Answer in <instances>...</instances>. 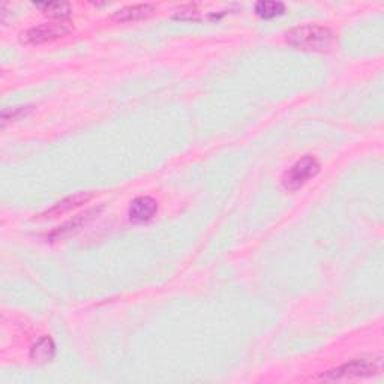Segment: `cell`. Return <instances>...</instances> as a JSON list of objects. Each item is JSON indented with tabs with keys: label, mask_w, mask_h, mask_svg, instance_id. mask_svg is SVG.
<instances>
[{
	"label": "cell",
	"mask_w": 384,
	"mask_h": 384,
	"mask_svg": "<svg viewBox=\"0 0 384 384\" xmlns=\"http://www.w3.org/2000/svg\"><path fill=\"white\" fill-rule=\"evenodd\" d=\"M287 43L302 51L327 53L334 50L336 35L332 29L319 24H305L287 32Z\"/></svg>",
	"instance_id": "6da1fadb"
},
{
	"label": "cell",
	"mask_w": 384,
	"mask_h": 384,
	"mask_svg": "<svg viewBox=\"0 0 384 384\" xmlns=\"http://www.w3.org/2000/svg\"><path fill=\"white\" fill-rule=\"evenodd\" d=\"M383 371V357H357L347 363H344L335 369L327 371L322 375V380L336 381V380H351V378H368L378 375Z\"/></svg>",
	"instance_id": "7a4b0ae2"
},
{
	"label": "cell",
	"mask_w": 384,
	"mask_h": 384,
	"mask_svg": "<svg viewBox=\"0 0 384 384\" xmlns=\"http://www.w3.org/2000/svg\"><path fill=\"white\" fill-rule=\"evenodd\" d=\"M320 173V163L314 156H303L300 160L291 165L282 177V183L285 190L297 191L305 187L311 179H314Z\"/></svg>",
	"instance_id": "3957f363"
},
{
	"label": "cell",
	"mask_w": 384,
	"mask_h": 384,
	"mask_svg": "<svg viewBox=\"0 0 384 384\" xmlns=\"http://www.w3.org/2000/svg\"><path fill=\"white\" fill-rule=\"evenodd\" d=\"M71 32V28L65 21H53V23H44L36 28L29 29L26 33H23L24 43L28 44H45L56 41L59 38H63Z\"/></svg>",
	"instance_id": "277c9868"
},
{
	"label": "cell",
	"mask_w": 384,
	"mask_h": 384,
	"mask_svg": "<svg viewBox=\"0 0 384 384\" xmlns=\"http://www.w3.org/2000/svg\"><path fill=\"white\" fill-rule=\"evenodd\" d=\"M101 210H102V207H95V209H90V210L83 212V214H78V215L72 216L71 219H68L65 224H62L60 227L55 229L47 236L48 242H57V241L65 239V237H70L71 234L77 233L78 230L83 229L87 222H90L95 216H98Z\"/></svg>",
	"instance_id": "5b68a950"
},
{
	"label": "cell",
	"mask_w": 384,
	"mask_h": 384,
	"mask_svg": "<svg viewBox=\"0 0 384 384\" xmlns=\"http://www.w3.org/2000/svg\"><path fill=\"white\" fill-rule=\"evenodd\" d=\"M92 198H94V194L92 192H78L74 195H70L63 198L59 203H56L53 207H50L44 214H41L43 218H56V216H62L65 214H68V212L80 207L86 203H89Z\"/></svg>",
	"instance_id": "8992f818"
},
{
	"label": "cell",
	"mask_w": 384,
	"mask_h": 384,
	"mask_svg": "<svg viewBox=\"0 0 384 384\" xmlns=\"http://www.w3.org/2000/svg\"><path fill=\"white\" fill-rule=\"evenodd\" d=\"M156 12V8L150 4H138V5H131V6H125L122 9L116 11L114 14L111 16L113 21L116 23H136V21H141L152 17Z\"/></svg>",
	"instance_id": "52a82bcc"
},
{
	"label": "cell",
	"mask_w": 384,
	"mask_h": 384,
	"mask_svg": "<svg viewBox=\"0 0 384 384\" xmlns=\"http://www.w3.org/2000/svg\"><path fill=\"white\" fill-rule=\"evenodd\" d=\"M158 212V203L152 197H138L129 206V219L136 224L150 221Z\"/></svg>",
	"instance_id": "ba28073f"
},
{
	"label": "cell",
	"mask_w": 384,
	"mask_h": 384,
	"mask_svg": "<svg viewBox=\"0 0 384 384\" xmlns=\"http://www.w3.org/2000/svg\"><path fill=\"white\" fill-rule=\"evenodd\" d=\"M56 354V346L55 342L50 336H43L39 338L31 349V361L38 363V365H44L51 362L55 359Z\"/></svg>",
	"instance_id": "9c48e42d"
},
{
	"label": "cell",
	"mask_w": 384,
	"mask_h": 384,
	"mask_svg": "<svg viewBox=\"0 0 384 384\" xmlns=\"http://www.w3.org/2000/svg\"><path fill=\"white\" fill-rule=\"evenodd\" d=\"M35 6L41 9L44 14L59 18L60 21L71 16V6L63 2H38L35 4Z\"/></svg>",
	"instance_id": "30bf717a"
},
{
	"label": "cell",
	"mask_w": 384,
	"mask_h": 384,
	"mask_svg": "<svg viewBox=\"0 0 384 384\" xmlns=\"http://www.w3.org/2000/svg\"><path fill=\"white\" fill-rule=\"evenodd\" d=\"M257 16L261 18H275L278 16H282L285 12V5L282 2H272V0H264L256 5Z\"/></svg>",
	"instance_id": "8fae6325"
}]
</instances>
